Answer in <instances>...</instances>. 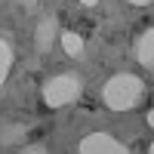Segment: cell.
<instances>
[{
    "label": "cell",
    "mask_w": 154,
    "mask_h": 154,
    "mask_svg": "<svg viewBox=\"0 0 154 154\" xmlns=\"http://www.w3.org/2000/svg\"><path fill=\"white\" fill-rule=\"evenodd\" d=\"M80 151L83 154H120L123 145L108 133H93V136H86L80 142Z\"/></svg>",
    "instance_id": "3"
},
{
    "label": "cell",
    "mask_w": 154,
    "mask_h": 154,
    "mask_svg": "<svg viewBox=\"0 0 154 154\" xmlns=\"http://www.w3.org/2000/svg\"><path fill=\"white\" fill-rule=\"evenodd\" d=\"M62 46H65L68 56H80L83 53V37L74 34V31H68V34H62Z\"/></svg>",
    "instance_id": "6"
},
{
    "label": "cell",
    "mask_w": 154,
    "mask_h": 154,
    "mask_svg": "<svg viewBox=\"0 0 154 154\" xmlns=\"http://www.w3.org/2000/svg\"><path fill=\"white\" fill-rule=\"evenodd\" d=\"M53 34H56V22H53V19H46V22L37 25V34H34L37 49H46V46H49V40H53Z\"/></svg>",
    "instance_id": "5"
},
{
    "label": "cell",
    "mask_w": 154,
    "mask_h": 154,
    "mask_svg": "<svg viewBox=\"0 0 154 154\" xmlns=\"http://www.w3.org/2000/svg\"><path fill=\"white\" fill-rule=\"evenodd\" d=\"M77 93H80L77 77H71V74H59V77H53V80L43 86V102H46L49 108H62V105H68V102H74Z\"/></svg>",
    "instance_id": "2"
},
{
    "label": "cell",
    "mask_w": 154,
    "mask_h": 154,
    "mask_svg": "<svg viewBox=\"0 0 154 154\" xmlns=\"http://www.w3.org/2000/svg\"><path fill=\"white\" fill-rule=\"evenodd\" d=\"M139 96H142V80L133 74H117L105 83V105L114 108V111H126L133 108Z\"/></svg>",
    "instance_id": "1"
},
{
    "label": "cell",
    "mask_w": 154,
    "mask_h": 154,
    "mask_svg": "<svg viewBox=\"0 0 154 154\" xmlns=\"http://www.w3.org/2000/svg\"><path fill=\"white\" fill-rule=\"evenodd\" d=\"M130 3H151V0H130Z\"/></svg>",
    "instance_id": "9"
},
{
    "label": "cell",
    "mask_w": 154,
    "mask_h": 154,
    "mask_svg": "<svg viewBox=\"0 0 154 154\" xmlns=\"http://www.w3.org/2000/svg\"><path fill=\"white\" fill-rule=\"evenodd\" d=\"M139 62L145 68H151V62H154V31H145L142 40H139Z\"/></svg>",
    "instance_id": "4"
},
{
    "label": "cell",
    "mask_w": 154,
    "mask_h": 154,
    "mask_svg": "<svg viewBox=\"0 0 154 154\" xmlns=\"http://www.w3.org/2000/svg\"><path fill=\"white\" fill-rule=\"evenodd\" d=\"M9 65H12V53H9V46L0 40V86H3L6 74H9Z\"/></svg>",
    "instance_id": "7"
},
{
    "label": "cell",
    "mask_w": 154,
    "mask_h": 154,
    "mask_svg": "<svg viewBox=\"0 0 154 154\" xmlns=\"http://www.w3.org/2000/svg\"><path fill=\"white\" fill-rule=\"evenodd\" d=\"M22 3H25V6H28V9H31V6H34V3H37V0H22Z\"/></svg>",
    "instance_id": "8"
},
{
    "label": "cell",
    "mask_w": 154,
    "mask_h": 154,
    "mask_svg": "<svg viewBox=\"0 0 154 154\" xmlns=\"http://www.w3.org/2000/svg\"><path fill=\"white\" fill-rule=\"evenodd\" d=\"M83 3H86V6H93V3H96V0H83Z\"/></svg>",
    "instance_id": "10"
}]
</instances>
